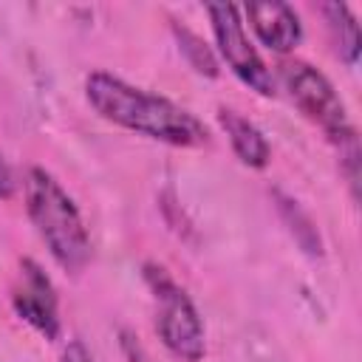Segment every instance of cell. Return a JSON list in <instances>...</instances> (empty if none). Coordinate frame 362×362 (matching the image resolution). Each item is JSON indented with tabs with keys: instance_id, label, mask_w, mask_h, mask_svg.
<instances>
[{
	"instance_id": "cell-9",
	"label": "cell",
	"mask_w": 362,
	"mask_h": 362,
	"mask_svg": "<svg viewBox=\"0 0 362 362\" xmlns=\"http://www.w3.org/2000/svg\"><path fill=\"white\" fill-rule=\"evenodd\" d=\"M322 14L328 20V28H331V40H334V48L339 54V59L345 65H354L359 59V23L356 17L351 14V8L345 3H325L322 6Z\"/></svg>"
},
{
	"instance_id": "cell-2",
	"label": "cell",
	"mask_w": 362,
	"mask_h": 362,
	"mask_svg": "<svg viewBox=\"0 0 362 362\" xmlns=\"http://www.w3.org/2000/svg\"><path fill=\"white\" fill-rule=\"evenodd\" d=\"M25 206L51 257L65 272L79 274L90 260L88 229L71 195L42 167H31L25 175Z\"/></svg>"
},
{
	"instance_id": "cell-6",
	"label": "cell",
	"mask_w": 362,
	"mask_h": 362,
	"mask_svg": "<svg viewBox=\"0 0 362 362\" xmlns=\"http://www.w3.org/2000/svg\"><path fill=\"white\" fill-rule=\"evenodd\" d=\"M11 305L17 317H23L34 331H40L45 339H57L59 334V311H57V291L48 280V274L34 263H20V280L11 294Z\"/></svg>"
},
{
	"instance_id": "cell-12",
	"label": "cell",
	"mask_w": 362,
	"mask_h": 362,
	"mask_svg": "<svg viewBox=\"0 0 362 362\" xmlns=\"http://www.w3.org/2000/svg\"><path fill=\"white\" fill-rule=\"evenodd\" d=\"M59 362H90V354H88V348H85L82 339H71V342L65 345Z\"/></svg>"
},
{
	"instance_id": "cell-7",
	"label": "cell",
	"mask_w": 362,
	"mask_h": 362,
	"mask_svg": "<svg viewBox=\"0 0 362 362\" xmlns=\"http://www.w3.org/2000/svg\"><path fill=\"white\" fill-rule=\"evenodd\" d=\"M246 17L255 28V34L260 37V42L277 54H288L297 48V42L303 40V25L297 11L288 3L280 0H266V3H249Z\"/></svg>"
},
{
	"instance_id": "cell-3",
	"label": "cell",
	"mask_w": 362,
	"mask_h": 362,
	"mask_svg": "<svg viewBox=\"0 0 362 362\" xmlns=\"http://www.w3.org/2000/svg\"><path fill=\"white\" fill-rule=\"evenodd\" d=\"M144 277L150 288L158 297V337L167 345V351L184 362H201L206 354V339H204V322L187 291L156 263L144 266Z\"/></svg>"
},
{
	"instance_id": "cell-10",
	"label": "cell",
	"mask_w": 362,
	"mask_h": 362,
	"mask_svg": "<svg viewBox=\"0 0 362 362\" xmlns=\"http://www.w3.org/2000/svg\"><path fill=\"white\" fill-rule=\"evenodd\" d=\"M173 31H175V37H178V45H181V51H184V57L189 59V65L198 71V74H206V76H218V59L212 57V51H209V45L198 37V34H192L189 28H184V25H173Z\"/></svg>"
},
{
	"instance_id": "cell-11",
	"label": "cell",
	"mask_w": 362,
	"mask_h": 362,
	"mask_svg": "<svg viewBox=\"0 0 362 362\" xmlns=\"http://www.w3.org/2000/svg\"><path fill=\"white\" fill-rule=\"evenodd\" d=\"M277 198H280V212H283V218L291 223V232H294L297 243H300L308 255H322V243H320V235H317L311 218H308L294 201H288V198H283V195H277Z\"/></svg>"
},
{
	"instance_id": "cell-13",
	"label": "cell",
	"mask_w": 362,
	"mask_h": 362,
	"mask_svg": "<svg viewBox=\"0 0 362 362\" xmlns=\"http://www.w3.org/2000/svg\"><path fill=\"white\" fill-rule=\"evenodd\" d=\"M14 195V175L6 164V158L0 156V198H11Z\"/></svg>"
},
{
	"instance_id": "cell-8",
	"label": "cell",
	"mask_w": 362,
	"mask_h": 362,
	"mask_svg": "<svg viewBox=\"0 0 362 362\" xmlns=\"http://www.w3.org/2000/svg\"><path fill=\"white\" fill-rule=\"evenodd\" d=\"M218 122H221L223 133L229 136V144H232L235 156H238L246 167L263 170V167L269 164V156H272L269 141H266V136H263L249 119H243L240 113H235V110H229V107H221V110H218Z\"/></svg>"
},
{
	"instance_id": "cell-4",
	"label": "cell",
	"mask_w": 362,
	"mask_h": 362,
	"mask_svg": "<svg viewBox=\"0 0 362 362\" xmlns=\"http://www.w3.org/2000/svg\"><path fill=\"white\" fill-rule=\"evenodd\" d=\"M280 79L288 88L294 105L305 113V119H311L334 144L356 136L348 119L345 102L334 90V85L325 79V74H320L303 59H286L280 62Z\"/></svg>"
},
{
	"instance_id": "cell-5",
	"label": "cell",
	"mask_w": 362,
	"mask_h": 362,
	"mask_svg": "<svg viewBox=\"0 0 362 362\" xmlns=\"http://www.w3.org/2000/svg\"><path fill=\"white\" fill-rule=\"evenodd\" d=\"M206 14H209V23H212L221 57L226 59L232 74L243 85L257 90L260 96H274L272 71L266 68V62L260 59V54L249 42V37L243 31V23H240V14H238V6H232V3H209Z\"/></svg>"
},
{
	"instance_id": "cell-1",
	"label": "cell",
	"mask_w": 362,
	"mask_h": 362,
	"mask_svg": "<svg viewBox=\"0 0 362 362\" xmlns=\"http://www.w3.org/2000/svg\"><path fill=\"white\" fill-rule=\"evenodd\" d=\"M85 93L102 119L133 133L173 147H204L209 141V130L198 116L170 102L167 96L133 88L107 71H93L85 79Z\"/></svg>"
}]
</instances>
